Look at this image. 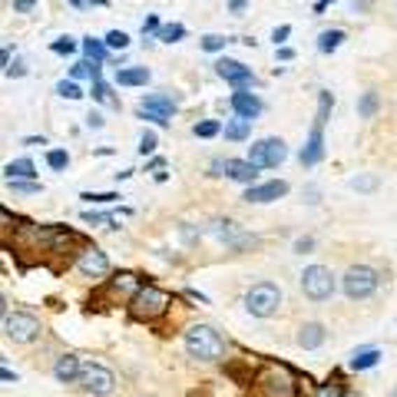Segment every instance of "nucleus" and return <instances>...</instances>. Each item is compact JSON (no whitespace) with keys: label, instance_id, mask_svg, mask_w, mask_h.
Returning a JSON list of instances; mask_svg holds the SVG:
<instances>
[{"label":"nucleus","instance_id":"1","mask_svg":"<svg viewBox=\"0 0 397 397\" xmlns=\"http://www.w3.org/2000/svg\"><path fill=\"white\" fill-rule=\"evenodd\" d=\"M331 106H335V96H331L328 89H322V93H318V116H315V126H311L308 143H305L301 156H298L301 166H315V162H322V156H324V123H328Z\"/></svg>","mask_w":397,"mask_h":397},{"label":"nucleus","instance_id":"2","mask_svg":"<svg viewBox=\"0 0 397 397\" xmlns=\"http://www.w3.org/2000/svg\"><path fill=\"white\" fill-rule=\"evenodd\" d=\"M186 351H189V358H196V361H219L225 354V341L215 328L196 324V328L186 331Z\"/></svg>","mask_w":397,"mask_h":397},{"label":"nucleus","instance_id":"3","mask_svg":"<svg viewBox=\"0 0 397 397\" xmlns=\"http://www.w3.org/2000/svg\"><path fill=\"white\" fill-rule=\"evenodd\" d=\"M282 305V288L272 285V282H261V285L248 288L245 295V308L248 315H255V318H272L275 311Z\"/></svg>","mask_w":397,"mask_h":397},{"label":"nucleus","instance_id":"4","mask_svg":"<svg viewBox=\"0 0 397 397\" xmlns=\"http://www.w3.org/2000/svg\"><path fill=\"white\" fill-rule=\"evenodd\" d=\"M166 308H169V295L152 285L139 288L136 295H133V301H129V311H133L136 318H143V322H152V318L166 315Z\"/></svg>","mask_w":397,"mask_h":397},{"label":"nucleus","instance_id":"5","mask_svg":"<svg viewBox=\"0 0 397 397\" xmlns=\"http://www.w3.org/2000/svg\"><path fill=\"white\" fill-rule=\"evenodd\" d=\"M259 391L265 397H295L298 394V384L291 371L282 368V364H272V368H265L259 374Z\"/></svg>","mask_w":397,"mask_h":397},{"label":"nucleus","instance_id":"6","mask_svg":"<svg viewBox=\"0 0 397 397\" xmlns=\"http://www.w3.org/2000/svg\"><path fill=\"white\" fill-rule=\"evenodd\" d=\"M285 156H288L285 143H282V139H275V136L259 139L255 146L248 149V162H252V166H259V169H278V166L285 162Z\"/></svg>","mask_w":397,"mask_h":397},{"label":"nucleus","instance_id":"7","mask_svg":"<svg viewBox=\"0 0 397 397\" xmlns=\"http://www.w3.org/2000/svg\"><path fill=\"white\" fill-rule=\"evenodd\" d=\"M301 288H305V295L311 301H324V298H331L335 291V275L331 268H324V265H311L301 272Z\"/></svg>","mask_w":397,"mask_h":397},{"label":"nucleus","instance_id":"8","mask_svg":"<svg viewBox=\"0 0 397 397\" xmlns=\"http://www.w3.org/2000/svg\"><path fill=\"white\" fill-rule=\"evenodd\" d=\"M374 288H377V272H374V268H368V265L347 268V275H345V295L347 298H368V295H374Z\"/></svg>","mask_w":397,"mask_h":397},{"label":"nucleus","instance_id":"9","mask_svg":"<svg viewBox=\"0 0 397 397\" xmlns=\"http://www.w3.org/2000/svg\"><path fill=\"white\" fill-rule=\"evenodd\" d=\"M40 331V322L34 315H24V311H13V315H3V335L10 341H34Z\"/></svg>","mask_w":397,"mask_h":397},{"label":"nucleus","instance_id":"10","mask_svg":"<svg viewBox=\"0 0 397 397\" xmlns=\"http://www.w3.org/2000/svg\"><path fill=\"white\" fill-rule=\"evenodd\" d=\"M80 384L87 394H110L113 384H116V377H113L110 368H103V364H83V374H80Z\"/></svg>","mask_w":397,"mask_h":397},{"label":"nucleus","instance_id":"11","mask_svg":"<svg viewBox=\"0 0 397 397\" xmlns=\"http://www.w3.org/2000/svg\"><path fill=\"white\" fill-rule=\"evenodd\" d=\"M215 73L222 76V80H229V83H232V87H248V83H252V80H255V76H252V70H248L245 63H238V60H229V57H222V60L215 63Z\"/></svg>","mask_w":397,"mask_h":397},{"label":"nucleus","instance_id":"12","mask_svg":"<svg viewBox=\"0 0 397 397\" xmlns=\"http://www.w3.org/2000/svg\"><path fill=\"white\" fill-rule=\"evenodd\" d=\"M80 374H83V364H80L76 354H60L57 364H53V377L60 384H73V381H80Z\"/></svg>","mask_w":397,"mask_h":397},{"label":"nucleus","instance_id":"13","mask_svg":"<svg viewBox=\"0 0 397 397\" xmlns=\"http://www.w3.org/2000/svg\"><path fill=\"white\" fill-rule=\"evenodd\" d=\"M288 192V182L275 179V182H261V186H248L245 192V202H275Z\"/></svg>","mask_w":397,"mask_h":397},{"label":"nucleus","instance_id":"14","mask_svg":"<svg viewBox=\"0 0 397 397\" xmlns=\"http://www.w3.org/2000/svg\"><path fill=\"white\" fill-rule=\"evenodd\" d=\"M80 272L89 275V278H99V275L110 272V259H106L99 248H87V252L80 255Z\"/></svg>","mask_w":397,"mask_h":397},{"label":"nucleus","instance_id":"15","mask_svg":"<svg viewBox=\"0 0 397 397\" xmlns=\"http://www.w3.org/2000/svg\"><path fill=\"white\" fill-rule=\"evenodd\" d=\"M232 110H236V116H242V120H255L261 113V99L255 96V93L236 89V93H232Z\"/></svg>","mask_w":397,"mask_h":397},{"label":"nucleus","instance_id":"16","mask_svg":"<svg viewBox=\"0 0 397 397\" xmlns=\"http://www.w3.org/2000/svg\"><path fill=\"white\" fill-rule=\"evenodd\" d=\"M225 175H229V179H236V182L252 186V182H255V175H259V166H252L248 159H225Z\"/></svg>","mask_w":397,"mask_h":397},{"label":"nucleus","instance_id":"17","mask_svg":"<svg viewBox=\"0 0 397 397\" xmlns=\"http://www.w3.org/2000/svg\"><path fill=\"white\" fill-rule=\"evenodd\" d=\"M298 345L308 347V351L322 347V345H324V324H318V322L301 324V328H298Z\"/></svg>","mask_w":397,"mask_h":397},{"label":"nucleus","instance_id":"18","mask_svg":"<svg viewBox=\"0 0 397 397\" xmlns=\"http://www.w3.org/2000/svg\"><path fill=\"white\" fill-rule=\"evenodd\" d=\"M139 110H149V113H156V116H173L175 113V103L169 96H159V93H149V96H143V103H139Z\"/></svg>","mask_w":397,"mask_h":397},{"label":"nucleus","instance_id":"19","mask_svg":"<svg viewBox=\"0 0 397 397\" xmlns=\"http://www.w3.org/2000/svg\"><path fill=\"white\" fill-rule=\"evenodd\" d=\"M116 83H120V87H146V83H149V70H146V66H129V70H120V73H116Z\"/></svg>","mask_w":397,"mask_h":397},{"label":"nucleus","instance_id":"20","mask_svg":"<svg viewBox=\"0 0 397 397\" xmlns=\"http://www.w3.org/2000/svg\"><path fill=\"white\" fill-rule=\"evenodd\" d=\"M110 288H113V295H136L143 285H139V278L133 272H120L110 282Z\"/></svg>","mask_w":397,"mask_h":397},{"label":"nucleus","instance_id":"21","mask_svg":"<svg viewBox=\"0 0 397 397\" xmlns=\"http://www.w3.org/2000/svg\"><path fill=\"white\" fill-rule=\"evenodd\" d=\"M248 133H252V120L236 116V120H229V123H225V139H236V143H242V139H248Z\"/></svg>","mask_w":397,"mask_h":397},{"label":"nucleus","instance_id":"22","mask_svg":"<svg viewBox=\"0 0 397 397\" xmlns=\"http://www.w3.org/2000/svg\"><path fill=\"white\" fill-rule=\"evenodd\" d=\"M80 47H83V53H87V63H103L106 60V50H110L106 47V40H93V37H87Z\"/></svg>","mask_w":397,"mask_h":397},{"label":"nucleus","instance_id":"23","mask_svg":"<svg viewBox=\"0 0 397 397\" xmlns=\"http://www.w3.org/2000/svg\"><path fill=\"white\" fill-rule=\"evenodd\" d=\"M3 173H7V179H34V162L30 159H17V162H7V169H3Z\"/></svg>","mask_w":397,"mask_h":397},{"label":"nucleus","instance_id":"24","mask_svg":"<svg viewBox=\"0 0 397 397\" xmlns=\"http://www.w3.org/2000/svg\"><path fill=\"white\" fill-rule=\"evenodd\" d=\"M377 358H381V351H377V347L358 351V354L351 358V368H354V371H368V368H374V364H377Z\"/></svg>","mask_w":397,"mask_h":397},{"label":"nucleus","instance_id":"25","mask_svg":"<svg viewBox=\"0 0 397 397\" xmlns=\"http://www.w3.org/2000/svg\"><path fill=\"white\" fill-rule=\"evenodd\" d=\"M377 103H381V99H377V93H374V89L361 93V99H358V116H361V120H371L374 113H377Z\"/></svg>","mask_w":397,"mask_h":397},{"label":"nucleus","instance_id":"26","mask_svg":"<svg viewBox=\"0 0 397 397\" xmlns=\"http://www.w3.org/2000/svg\"><path fill=\"white\" fill-rule=\"evenodd\" d=\"M345 43V30H324L322 37H318V50L322 53H331V50H338Z\"/></svg>","mask_w":397,"mask_h":397},{"label":"nucleus","instance_id":"27","mask_svg":"<svg viewBox=\"0 0 397 397\" xmlns=\"http://www.w3.org/2000/svg\"><path fill=\"white\" fill-rule=\"evenodd\" d=\"M182 37H186V27H182V24H166L159 30L162 43H175V40H182Z\"/></svg>","mask_w":397,"mask_h":397},{"label":"nucleus","instance_id":"28","mask_svg":"<svg viewBox=\"0 0 397 397\" xmlns=\"http://www.w3.org/2000/svg\"><path fill=\"white\" fill-rule=\"evenodd\" d=\"M57 93L66 99H83V89L76 87L73 80H60V83H57Z\"/></svg>","mask_w":397,"mask_h":397},{"label":"nucleus","instance_id":"29","mask_svg":"<svg viewBox=\"0 0 397 397\" xmlns=\"http://www.w3.org/2000/svg\"><path fill=\"white\" fill-rule=\"evenodd\" d=\"M47 166H50V169H66V166H70V156H66L63 149H50V152H47Z\"/></svg>","mask_w":397,"mask_h":397},{"label":"nucleus","instance_id":"30","mask_svg":"<svg viewBox=\"0 0 397 397\" xmlns=\"http://www.w3.org/2000/svg\"><path fill=\"white\" fill-rule=\"evenodd\" d=\"M106 47L110 50H126L129 47V34H123V30H110V34H106Z\"/></svg>","mask_w":397,"mask_h":397},{"label":"nucleus","instance_id":"31","mask_svg":"<svg viewBox=\"0 0 397 397\" xmlns=\"http://www.w3.org/2000/svg\"><path fill=\"white\" fill-rule=\"evenodd\" d=\"M219 129H222V126L215 123V120H205V123H196V126H192V133H196V136H202V139L215 136V133H219Z\"/></svg>","mask_w":397,"mask_h":397},{"label":"nucleus","instance_id":"32","mask_svg":"<svg viewBox=\"0 0 397 397\" xmlns=\"http://www.w3.org/2000/svg\"><path fill=\"white\" fill-rule=\"evenodd\" d=\"M225 43H229V37H219V34L202 37V50H209V53H219V50H225Z\"/></svg>","mask_w":397,"mask_h":397},{"label":"nucleus","instance_id":"33","mask_svg":"<svg viewBox=\"0 0 397 397\" xmlns=\"http://www.w3.org/2000/svg\"><path fill=\"white\" fill-rule=\"evenodd\" d=\"M93 99H99V103H113V106H120V103H116V99L110 96V87H106L103 80H99V83H93Z\"/></svg>","mask_w":397,"mask_h":397},{"label":"nucleus","instance_id":"34","mask_svg":"<svg viewBox=\"0 0 397 397\" xmlns=\"http://www.w3.org/2000/svg\"><path fill=\"white\" fill-rule=\"evenodd\" d=\"M315 397H345V387L338 384V381H331V384L318 387V391H315Z\"/></svg>","mask_w":397,"mask_h":397},{"label":"nucleus","instance_id":"35","mask_svg":"<svg viewBox=\"0 0 397 397\" xmlns=\"http://www.w3.org/2000/svg\"><path fill=\"white\" fill-rule=\"evenodd\" d=\"M80 198H87V202H116L120 192H83Z\"/></svg>","mask_w":397,"mask_h":397},{"label":"nucleus","instance_id":"36","mask_svg":"<svg viewBox=\"0 0 397 397\" xmlns=\"http://www.w3.org/2000/svg\"><path fill=\"white\" fill-rule=\"evenodd\" d=\"M50 50H53V53H63V57H66V53H73L76 50V43L70 37H63V40H53V43H50Z\"/></svg>","mask_w":397,"mask_h":397},{"label":"nucleus","instance_id":"37","mask_svg":"<svg viewBox=\"0 0 397 397\" xmlns=\"http://www.w3.org/2000/svg\"><path fill=\"white\" fill-rule=\"evenodd\" d=\"M374 186H377V179H374V175H361V179L351 182V189H358V192H371Z\"/></svg>","mask_w":397,"mask_h":397},{"label":"nucleus","instance_id":"38","mask_svg":"<svg viewBox=\"0 0 397 397\" xmlns=\"http://www.w3.org/2000/svg\"><path fill=\"white\" fill-rule=\"evenodd\" d=\"M13 192H20V196H30V192H40L37 182H20V179H10Z\"/></svg>","mask_w":397,"mask_h":397},{"label":"nucleus","instance_id":"39","mask_svg":"<svg viewBox=\"0 0 397 397\" xmlns=\"http://www.w3.org/2000/svg\"><path fill=\"white\" fill-rule=\"evenodd\" d=\"M152 149H156V133H143V136H139V152H143V156H146V152H152Z\"/></svg>","mask_w":397,"mask_h":397},{"label":"nucleus","instance_id":"40","mask_svg":"<svg viewBox=\"0 0 397 397\" xmlns=\"http://www.w3.org/2000/svg\"><path fill=\"white\" fill-rule=\"evenodd\" d=\"M159 30H162V27H159V17H156V13L143 20V34H159Z\"/></svg>","mask_w":397,"mask_h":397},{"label":"nucleus","instance_id":"41","mask_svg":"<svg viewBox=\"0 0 397 397\" xmlns=\"http://www.w3.org/2000/svg\"><path fill=\"white\" fill-rule=\"evenodd\" d=\"M311 248H315V238H311V236H305V238H298V242H295L298 255H305V252H311Z\"/></svg>","mask_w":397,"mask_h":397},{"label":"nucleus","instance_id":"42","mask_svg":"<svg viewBox=\"0 0 397 397\" xmlns=\"http://www.w3.org/2000/svg\"><path fill=\"white\" fill-rule=\"evenodd\" d=\"M34 3H37V0H13V10H17V13H30V10H34Z\"/></svg>","mask_w":397,"mask_h":397},{"label":"nucleus","instance_id":"43","mask_svg":"<svg viewBox=\"0 0 397 397\" xmlns=\"http://www.w3.org/2000/svg\"><path fill=\"white\" fill-rule=\"evenodd\" d=\"M70 76H73V80H80V76H89V63H76L73 70H70Z\"/></svg>","mask_w":397,"mask_h":397},{"label":"nucleus","instance_id":"44","mask_svg":"<svg viewBox=\"0 0 397 397\" xmlns=\"http://www.w3.org/2000/svg\"><path fill=\"white\" fill-rule=\"evenodd\" d=\"M291 34V27H275V34H272V40L275 43H285V37Z\"/></svg>","mask_w":397,"mask_h":397},{"label":"nucleus","instance_id":"45","mask_svg":"<svg viewBox=\"0 0 397 397\" xmlns=\"http://www.w3.org/2000/svg\"><path fill=\"white\" fill-rule=\"evenodd\" d=\"M3 73H7V76H24L27 70H24V63H13V66H7Z\"/></svg>","mask_w":397,"mask_h":397},{"label":"nucleus","instance_id":"46","mask_svg":"<svg viewBox=\"0 0 397 397\" xmlns=\"http://www.w3.org/2000/svg\"><path fill=\"white\" fill-rule=\"evenodd\" d=\"M0 63H3V70L10 66V43H3V53H0Z\"/></svg>","mask_w":397,"mask_h":397},{"label":"nucleus","instance_id":"47","mask_svg":"<svg viewBox=\"0 0 397 397\" xmlns=\"http://www.w3.org/2000/svg\"><path fill=\"white\" fill-rule=\"evenodd\" d=\"M229 7H232V13H242L248 3H245V0H229Z\"/></svg>","mask_w":397,"mask_h":397},{"label":"nucleus","instance_id":"48","mask_svg":"<svg viewBox=\"0 0 397 397\" xmlns=\"http://www.w3.org/2000/svg\"><path fill=\"white\" fill-rule=\"evenodd\" d=\"M87 123H89V126H93V129H99V126H103V120H99L96 113H89V116H87Z\"/></svg>","mask_w":397,"mask_h":397},{"label":"nucleus","instance_id":"49","mask_svg":"<svg viewBox=\"0 0 397 397\" xmlns=\"http://www.w3.org/2000/svg\"><path fill=\"white\" fill-rule=\"evenodd\" d=\"M0 377H3V381H7V384H10V381H17V374H13L10 368H3V371H0Z\"/></svg>","mask_w":397,"mask_h":397},{"label":"nucleus","instance_id":"50","mask_svg":"<svg viewBox=\"0 0 397 397\" xmlns=\"http://www.w3.org/2000/svg\"><path fill=\"white\" fill-rule=\"evenodd\" d=\"M331 3H335V0H318V3H315V10L322 13V10H328V7H331Z\"/></svg>","mask_w":397,"mask_h":397},{"label":"nucleus","instance_id":"51","mask_svg":"<svg viewBox=\"0 0 397 397\" xmlns=\"http://www.w3.org/2000/svg\"><path fill=\"white\" fill-rule=\"evenodd\" d=\"M27 146H47V139H43V136H30V139H27Z\"/></svg>","mask_w":397,"mask_h":397},{"label":"nucleus","instance_id":"52","mask_svg":"<svg viewBox=\"0 0 397 397\" xmlns=\"http://www.w3.org/2000/svg\"><path fill=\"white\" fill-rule=\"evenodd\" d=\"M291 57H295V53H291V50H288V47H282V50H278V60H291Z\"/></svg>","mask_w":397,"mask_h":397},{"label":"nucleus","instance_id":"53","mask_svg":"<svg viewBox=\"0 0 397 397\" xmlns=\"http://www.w3.org/2000/svg\"><path fill=\"white\" fill-rule=\"evenodd\" d=\"M371 7V0H354V10H368Z\"/></svg>","mask_w":397,"mask_h":397},{"label":"nucleus","instance_id":"54","mask_svg":"<svg viewBox=\"0 0 397 397\" xmlns=\"http://www.w3.org/2000/svg\"><path fill=\"white\" fill-rule=\"evenodd\" d=\"M70 3H73V7H83V3H87V0H70Z\"/></svg>","mask_w":397,"mask_h":397},{"label":"nucleus","instance_id":"55","mask_svg":"<svg viewBox=\"0 0 397 397\" xmlns=\"http://www.w3.org/2000/svg\"><path fill=\"white\" fill-rule=\"evenodd\" d=\"M87 3H106V0H87Z\"/></svg>","mask_w":397,"mask_h":397},{"label":"nucleus","instance_id":"56","mask_svg":"<svg viewBox=\"0 0 397 397\" xmlns=\"http://www.w3.org/2000/svg\"><path fill=\"white\" fill-rule=\"evenodd\" d=\"M391 397H397V391H394V394H391Z\"/></svg>","mask_w":397,"mask_h":397}]
</instances>
